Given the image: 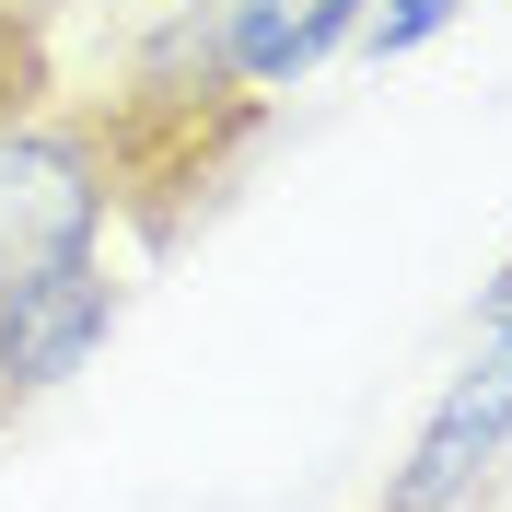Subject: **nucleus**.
I'll use <instances>...</instances> for the list:
<instances>
[{
	"mask_svg": "<svg viewBox=\"0 0 512 512\" xmlns=\"http://www.w3.org/2000/svg\"><path fill=\"white\" fill-rule=\"evenodd\" d=\"M478 338H489V350H512V268L478 291Z\"/></svg>",
	"mask_w": 512,
	"mask_h": 512,
	"instance_id": "obj_6",
	"label": "nucleus"
},
{
	"mask_svg": "<svg viewBox=\"0 0 512 512\" xmlns=\"http://www.w3.org/2000/svg\"><path fill=\"white\" fill-rule=\"evenodd\" d=\"M361 35V0H222V70L233 94H291Z\"/></svg>",
	"mask_w": 512,
	"mask_h": 512,
	"instance_id": "obj_4",
	"label": "nucleus"
},
{
	"mask_svg": "<svg viewBox=\"0 0 512 512\" xmlns=\"http://www.w3.org/2000/svg\"><path fill=\"white\" fill-rule=\"evenodd\" d=\"M117 175L82 128H0V280L47 268V256H94Z\"/></svg>",
	"mask_w": 512,
	"mask_h": 512,
	"instance_id": "obj_1",
	"label": "nucleus"
},
{
	"mask_svg": "<svg viewBox=\"0 0 512 512\" xmlns=\"http://www.w3.org/2000/svg\"><path fill=\"white\" fill-rule=\"evenodd\" d=\"M117 326V280L105 256H47V268H12L0 280V408H24L47 384H70L105 350Z\"/></svg>",
	"mask_w": 512,
	"mask_h": 512,
	"instance_id": "obj_2",
	"label": "nucleus"
},
{
	"mask_svg": "<svg viewBox=\"0 0 512 512\" xmlns=\"http://www.w3.org/2000/svg\"><path fill=\"white\" fill-rule=\"evenodd\" d=\"M501 454H512V350H489V338H478V361L443 384V408L419 419L408 466L384 478L373 512H466V501L489 489Z\"/></svg>",
	"mask_w": 512,
	"mask_h": 512,
	"instance_id": "obj_3",
	"label": "nucleus"
},
{
	"mask_svg": "<svg viewBox=\"0 0 512 512\" xmlns=\"http://www.w3.org/2000/svg\"><path fill=\"white\" fill-rule=\"evenodd\" d=\"M454 12H466V0H361V59H419V47H431V35H454Z\"/></svg>",
	"mask_w": 512,
	"mask_h": 512,
	"instance_id": "obj_5",
	"label": "nucleus"
}]
</instances>
